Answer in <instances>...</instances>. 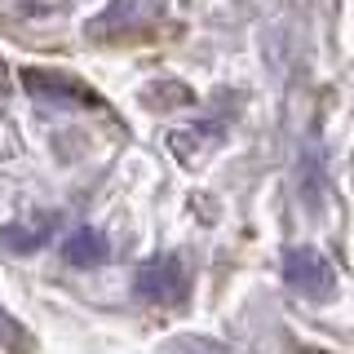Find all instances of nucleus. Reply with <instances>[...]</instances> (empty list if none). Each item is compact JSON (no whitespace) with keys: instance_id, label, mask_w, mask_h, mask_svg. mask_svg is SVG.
<instances>
[{"instance_id":"1","label":"nucleus","mask_w":354,"mask_h":354,"mask_svg":"<svg viewBox=\"0 0 354 354\" xmlns=\"http://www.w3.org/2000/svg\"><path fill=\"white\" fill-rule=\"evenodd\" d=\"M283 279L292 292H301L306 301H328L332 292H337V270H332V261L324 252L315 248H292L283 257Z\"/></svg>"},{"instance_id":"2","label":"nucleus","mask_w":354,"mask_h":354,"mask_svg":"<svg viewBox=\"0 0 354 354\" xmlns=\"http://www.w3.org/2000/svg\"><path fill=\"white\" fill-rule=\"evenodd\" d=\"M133 288H138L142 301H182L186 292V266L182 257H151L138 266V274H133Z\"/></svg>"},{"instance_id":"5","label":"nucleus","mask_w":354,"mask_h":354,"mask_svg":"<svg viewBox=\"0 0 354 354\" xmlns=\"http://www.w3.org/2000/svg\"><path fill=\"white\" fill-rule=\"evenodd\" d=\"M49 230H53V217H40L36 226H9V230H0V243H5L9 252H36L44 239H49Z\"/></svg>"},{"instance_id":"3","label":"nucleus","mask_w":354,"mask_h":354,"mask_svg":"<svg viewBox=\"0 0 354 354\" xmlns=\"http://www.w3.org/2000/svg\"><path fill=\"white\" fill-rule=\"evenodd\" d=\"M22 84H27V93L44 97V102H66V106H102L97 102V93H88L80 80H71V75H58V71H22Z\"/></svg>"},{"instance_id":"4","label":"nucleus","mask_w":354,"mask_h":354,"mask_svg":"<svg viewBox=\"0 0 354 354\" xmlns=\"http://www.w3.org/2000/svg\"><path fill=\"white\" fill-rule=\"evenodd\" d=\"M62 257L71 261V266H97V261H106V239L97 235L93 226H80L75 235H66Z\"/></svg>"}]
</instances>
